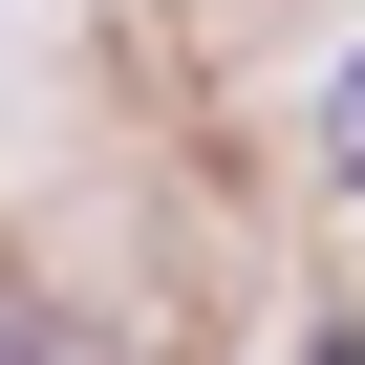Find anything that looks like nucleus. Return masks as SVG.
<instances>
[{
  "label": "nucleus",
  "mask_w": 365,
  "mask_h": 365,
  "mask_svg": "<svg viewBox=\"0 0 365 365\" xmlns=\"http://www.w3.org/2000/svg\"><path fill=\"white\" fill-rule=\"evenodd\" d=\"M0 365H43V322H22V301H0Z\"/></svg>",
  "instance_id": "obj_2"
},
{
  "label": "nucleus",
  "mask_w": 365,
  "mask_h": 365,
  "mask_svg": "<svg viewBox=\"0 0 365 365\" xmlns=\"http://www.w3.org/2000/svg\"><path fill=\"white\" fill-rule=\"evenodd\" d=\"M322 150H344V172H365V65H322Z\"/></svg>",
  "instance_id": "obj_1"
}]
</instances>
